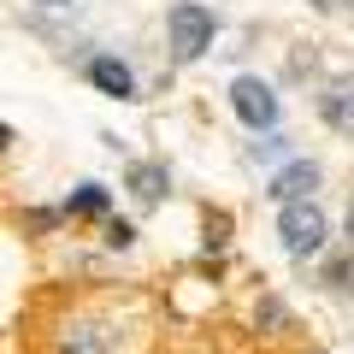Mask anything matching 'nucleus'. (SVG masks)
Here are the masks:
<instances>
[{"label": "nucleus", "mask_w": 354, "mask_h": 354, "mask_svg": "<svg viewBox=\"0 0 354 354\" xmlns=\"http://www.w3.org/2000/svg\"><path fill=\"white\" fill-rule=\"evenodd\" d=\"M319 160H307V153H290V160L278 165V171L266 177V201L272 207H290V201H313L319 195Z\"/></svg>", "instance_id": "obj_5"}, {"label": "nucleus", "mask_w": 354, "mask_h": 354, "mask_svg": "<svg viewBox=\"0 0 354 354\" xmlns=\"http://www.w3.org/2000/svg\"><path fill=\"white\" fill-rule=\"evenodd\" d=\"M342 230H348V248H354V195H348V213H342Z\"/></svg>", "instance_id": "obj_14"}, {"label": "nucleus", "mask_w": 354, "mask_h": 354, "mask_svg": "<svg viewBox=\"0 0 354 354\" xmlns=\"http://www.w3.org/2000/svg\"><path fill=\"white\" fill-rule=\"evenodd\" d=\"M225 95H230V113H236V124L248 130V136H272V130L283 124V101H278V88L266 83L260 71H236Z\"/></svg>", "instance_id": "obj_3"}, {"label": "nucleus", "mask_w": 354, "mask_h": 354, "mask_svg": "<svg viewBox=\"0 0 354 354\" xmlns=\"http://www.w3.org/2000/svg\"><path fill=\"white\" fill-rule=\"evenodd\" d=\"M254 330H260V337H283V330H290V307H283L278 295H260V307H254Z\"/></svg>", "instance_id": "obj_10"}, {"label": "nucleus", "mask_w": 354, "mask_h": 354, "mask_svg": "<svg viewBox=\"0 0 354 354\" xmlns=\"http://www.w3.org/2000/svg\"><path fill=\"white\" fill-rule=\"evenodd\" d=\"M313 6H330V0H313Z\"/></svg>", "instance_id": "obj_16"}, {"label": "nucleus", "mask_w": 354, "mask_h": 354, "mask_svg": "<svg viewBox=\"0 0 354 354\" xmlns=\"http://www.w3.org/2000/svg\"><path fill=\"white\" fill-rule=\"evenodd\" d=\"M59 213L65 218H83V225H106V218H113V189H106L101 177H83V183L59 201Z\"/></svg>", "instance_id": "obj_8"}, {"label": "nucleus", "mask_w": 354, "mask_h": 354, "mask_svg": "<svg viewBox=\"0 0 354 354\" xmlns=\"http://www.w3.org/2000/svg\"><path fill=\"white\" fill-rule=\"evenodd\" d=\"M230 242V218L225 213H207V248H225Z\"/></svg>", "instance_id": "obj_12"}, {"label": "nucleus", "mask_w": 354, "mask_h": 354, "mask_svg": "<svg viewBox=\"0 0 354 354\" xmlns=\"http://www.w3.org/2000/svg\"><path fill=\"white\" fill-rule=\"evenodd\" d=\"M136 236H142V230L130 225V218H106V225H101V242H106V248H113V254L136 248Z\"/></svg>", "instance_id": "obj_11"}, {"label": "nucleus", "mask_w": 354, "mask_h": 354, "mask_svg": "<svg viewBox=\"0 0 354 354\" xmlns=\"http://www.w3.org/2000/svg\"><path fill=\"white\" fill-rule=\"evenodd\" d=\"M319 118H325V130H337V136H354V71L330 77L325 88H319Z\"/></svg>", "instance_id": "obj_7"}, {"label": "nucleus", "mask_w": 354, "mask_h": 354, "mask_svg": "<svg viewBox=\"0 0 354 354\" xmlns=\"http://www.w3.org/2000/svg\"><path fill=\"white\" fill-rule=\"evenodd\" d=\"M59 354H113V337H106V325H95V319H71L59 337Z\"/></svg>", "instance_id": "obj_9"}, {"label": "nucleus", "mask_w": 354, "mask_h": 354, "mask_svg": "<svg viewBox=\"0 0 354 354\" xmlns=\"http://www.w3.org/2000/svg\"><path fill=\"white\" fill-rule=\"evenodd\" d=\"M124 189H130L136 207H160L171 195V165L165 160H130L124 165Z\"/></svg>", "instance_id": "obj_6"}, {"label": "nucleus", "mask_w": 354, "mask_h": 354, "mask_svg": "<svg viewBox=\"0 0 354 354\" xmlns=\"http://www.w3.org/2000/svg\"><path fill=\"white\" fill-rule=\"evenodd\" d=\"M12 142H18V130L6 124V118H0V160H6V153H12Z\"/></svg>", "instance_id": "obj_13"}, {"label": "nucleus", "mask_w": 354, "mask_h": 354, "mask_svg": "<svg viewBox=\"0 0 354 354\" xmlns=\"http://www.w3.org/2000/svg\"><path fill=\"white\" fill-rule=\"evenodd\" d=\"M30 6H48V12H59V6H77V0H30Z\"/></svg>", "instance_id": "obj_15"}, {"label": "nucleus", "mask_w": 354, "mask_h": 354, "mask_svg": "<svg viewBox=\"0 0 354 354\" xmlns=\"http://www.w3.org/2000/svg\"><path fill=\"white\" fill-rule=\"evenodd\" d=\"M278 248L290 254V260H319V254L330 248V213L319 207V195L313 201H290V207H278Z\"/></svg>", "instance_id": "obj_1"}, {"label": "nucleus", "mask_w": 354, "mask_h": 354, "mask_svg": "<svg viewBox=\"0 0 354 354\" xmlns=\"http://www.w3.org/2000/svg\"><path fill=\"white\" fill-rule=\"evenodd\" d=\"M213 41H218V12H213V6H201V0H177L171 12H165V48H171L177 65L207 59Z\"/></svg>", "instance_id": "obj_2"}, {"label": "nucleus", "mask_w": 354, "mask_h": 354, "mask_svg": "<svg viewBox=\"0 0 354 354\" xmlns=\"http://www.w3.org/2000/svg\"><path fill=\"white\" fill-rule=\"evenodd\" d=\"M83 83L106 101H142V77L124 53H88L83 59Z\"/></svg>", "instance_id": "obj_4"}]
</instances>
